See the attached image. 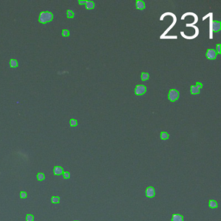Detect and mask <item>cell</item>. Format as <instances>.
<instances>
[{
    "label": "cell",
    "mask_w": 221,
    "mask_h": 221,
    "mask_svg": "<svg viewBox=\"0 0 221 221\" xmlns=\"http://www.w3.org/2000/svg\"><path fill=\"white\" fill-rule=\"evenodd\" d=\"M54 18V15H53L52 12L50 11H42L40 13L39 16V22L40 23L45 24L48 23H50V22L53 20Z\"/></svg>",
    "instance_id": "6da1fadb"
},
{
    "label": "cell",
    "mask_w": 221,
    "mask_h": 221,
    "mask_svg": "<svg viewBox=\"0 0 221 221\" xmlns=\"http://www.w3.org/2000/svg\"><path fill=\"white\" fill-rule=\"evenodd\" d=\"M168 99L171 102H175L179 99V92L176 89H170L169 95H168Z\"/></svg>",
    "instance_id": "7a4b0ae2"
},
{
    "label": "cell",
    "mask_w": 221,
    "mask_h": 221,
    "mask_svg": "<svg viewBox=\"0 0 221 221\" xmlns=\"http://www.w3.org/2000/svg\"><path fill=\"white\" fill-rule=\"evenodd\" d=\"M134 92H135L136 95L140 96V95H143L144 93H146V92H147V88H146V86H143V85H138V86H136Z\"/></svg>",
    "instance_id": "3957f363"
},
{
    "label": "cell",
    "mask_w": 221,
    "mask_h": 221,
    "mask_svg": "<svg viewBox=\"0 0 221 221\" xmlns=\"http://www.w3.org/2000/svg\"><path fill=\"white\" fill-rule=\"evenodd\" d=\"M217 52L216 50L214 49H208L207 51H206V58L209 59V60H215V59L217 58Z\"/></svg>",
    "instance_id": "277c9868"
},
{
    "label": "cell",
    "mask_w": 221,
    "mask_h": 221,
    "mask_svg": "<svg viewBox=\"0 0 221 221\" xmlns=\"http://www.w3.org/2000/svg\"><path fill=\"white\" fill-rule=\"evenodd\" d=\"M145 194L146 196H147L148 198H153L155 197V190L154 187H152V186H149V187H148L147 189H146L145 191Z\"/></svg>",
    "instance_id": "5b68a950"
},
{
    "label": "cell",
    "mask_w": 221,
    "mask_h": 221,
    "mask_svg": "<svg viewBox=\"0 0 221 221\" xmlns=\"http://www.w3.org/2000/svg\"><path fill=\"white\" fill-rule=\"evenodd\" d=\"M136 7H137V10H143L145 9L146 5L144 3V1H142V0H137L136 2Z\"/></svg>",
    "instance_id": "8992f818"
},
{
    "label": "cell",
    "mask_w": 221,
    "mask_h": 221,
    "mask_svg": "<svg viewBox=\"0 0 221 221\" xmlns=\"http://www.w3.org/2000/svg\"><path fill=\"white\" fill-rule=\"evenodd\" d=\"M63 169L60 166H56V167L54 168V174L55 175H60L63 174Z\"/></svg>",
    "instance_id": "52a82bcc"
},
{
    "label": "cell",
    "mask_w": 221,
    "mask_h": 221,
    "mask_svg": "<svg viewBox=\"0 0 221 221\" xmlns=\"http://www.w3.org/2000/svg\"><path fill=\"white\" fill-rule=\"evenodd\" d=\"M212 29L214 32H218L220 30V22L214 21L212 23Z\"/></svg>",
    "instance_id": "ba28073f"
},
{
    "label": "cell",
    "mask_w": 221,
    "mask_h": 221,
    "mask_svg": "<svg viewBox=\"0 0 221 221\" xmlns=\"http://www.w3.org/2000/svg\"><path fill=\"white\" fill-rule=\"evenodd\" d=\"M85 7H86L87 10H92L95 8V3L93 1H86Z\"/></svg>",
    "instance_id": "9c48e42d"
},
{
    "label": "cell",
    "mask_w": 221,
    "mask_h": 221,
    "mask_svg": "<svg viewBox=\"0 0 221 221\" xmlns=\"http://www.w3.org/2000/svg\"><path fill=\"white\" fill-rule=\"evenodd\" d=\"M171 221H184V220H183V217L180 215V214H174V215L172 216Z\"/></svg>",
    "instance_id": "30bf717a"
},
{
    "label": "cell",
    "mask_w": 221,
    "mask_h": 221,
    "mask_svg": "<svg viewBox=\"0 0 221 221\" xmlns=\"http://www.w3.org/2000/svg\"><path fill=\"white\" fill-rule=\"evenodd\" d=\"M190 92H191L192 95H196V94H199V93L200 92V91L195 86H192L191 87H190Z\"/></svg>",
    "instance_id": "8fae6325"
},
{
    "label": "cell",
    "mask_w": 221,
    "mask_h": 221,
    "mask_svg": "<svg viewBox=\"0 0 221 221\" xmlns=\"http://www.w3.org/2000/svg\"><path fill=\"white\" fill-rule=\"evenodd\" d=\"M160 138H161L162 140H168L169 138V133L165 132V131H162L161 134H160Z\"/></svg>",
    "instance_id": "7c38bea8"
},
{
    "label": "cell",
    "mask_w": 221,
    "mask_h": 221,
    "mask_svg": "<svg viewBox=\"0 0 221 221\" xmlns=\"http://www.w3.org/2000/svg\"><path fill=\"white\" fill-rule=\"evenodd\" d=\"M149 79V74L148 73H142L141 74V80L143 81H146Z\"/></svg>",
    "instance_id": "4fadbf2b"
},
{
    "label": "cell",
    "mask_w": 221,
    "mask_h": 221,
    "mask_svg": "<svg viewBox=\"0 0 221 221\" xmlns=\"http://www.w3.org/2000/svg\"><path fill=\"white\" fill-rule=\"evenodd\" d=\"M67 17H68V18H69V19H72V18L75 17V14H74V12L73 11H71V10H68V11H67Z\"/></svg>",
    "instance_id": "5bb4252c"
},
{
    "label": "cell",
    "mask_w": 221,
    "mask_h": 221,
    "mask_svg": "<svg viewBox=\"0 0 221 221\" xmlns=\"http://www.w3.org/2000/svg\"><path fill=\"white\" fill-rule=\"evenodd\" d=\"M209 206L211 208H217L218 207V203H217L216 200H209Z\"/></svg>",
    "instance_id": "9a60e30c"
},
{
    "label": "cell",
    "mask_w": 221,
    "mask_h": 221,
    "mask_svg": "<svg viewBox=\"0 0 221 221\" xmlns=\"http://www.w3.org/2000/svg\"><path fill=\"white\" fill-rule=\"evenodd\" d=\"M10 66H11V68H17V67H18L17 60L11 59V60H10Z\"/></svg>",
    "instance_id": "2e32d148"
},
{
    "label": "cell",
    "mask_w": 221,
    "mask_h": 221,
    "mask_svg": "<svg viewBox=\"0 0 221 221\" xmlns=\"http://www.w3.org/2000/svg\"><path fill=\"white\" fill-rule=\"evenodd\" d=\"M51 202L53 204H58L60 202V197L59 196H52Z\"/></svg>",
    "instance_id": "e0dca14e"
},
{
    "label": "cell",
    "mask_w": 221,
    "mask_h": 221,
    "mask_svg": "<svg viewBox=\"0 0 221 221\" xmlns=\"http://www.w3.org/2000/svg\"><path fill=\"white\" fill-rule=\"evenodd\" d=\"M36 178H37V180H39V181H42V180L45 179V175H44L43 173H38L37 175H36Z\"/></svg>",
    "instance_id": "ac0fdd59"
},
{
    "label": "cell",
    "mask_w": 221,
    "mask_h": 221,
    "mask_svg": "<svg viewBox=\"0 0 221 221\" xmlns=\"http://www.w3.org/2000/svg\"><path fill=\"white\" fill-rule=\"evenodd\" d=\"M69 124H70V126L74 127V126H77V125H78V122H77V120H75V119L72 118V119H70V121H69Z\"/></svg>",
    "instance_id": "d6986e66"
},
{
    "label": "cell",
    "mask_w": 221,
    "mask_h": 221,
    "mask_svg": "<svg viewBox=\"0 0 221 221\" xmlns=\"http://www.w3.org/2000/svg\"><path fill=\"white\" fill-rule=\"evenodd\" d=\"M61 35H62V36H64V37H68V36L70 35L69 30L63 29V30H62V32H61Z\"/></svg>",
    "instance_id": "ffe728a7"
},
{
    "label": "cell",
    "mask_w": 221,
    "mask_h": 221,
    "mask_svg": "<svg viewBox=\"0 0 221 221\" xmlns=\"http://www.w3.org/2000/svg\"><path fill=\"white\" fill-rule=\"evenodd\" d=\"M62 175H63L64 179H66V180L67 179H69V178H70V173L68 171H64Z\"/></svg>",
    "instance_id": "44dd1931"
},
{
    "label": "cell",
    "mask_w": 221,
    "mask_h": 221,
    "mask_svg": "<svg viewBox=\"0 0 221 221\" xmlns=\"http://www.w3.org/2000/svg\"><path fill=\"white\" fill-rule=\"evenodd\" d=\"M26 221H34V216L32 214H27L26 215Z\"/></svg>",
    "instance_id": "7402d4cb"
},
{
    "label": "cell",
    "mask_w": 221,
    "mask_h": 221,
    "mask_svg": "<svg viewBox=\"0 0 221 221\" xmlns=\"http://www.w3.org/2000/svg\"><path fill=\"white\" fill-rule=\"evenodd\" d=\"M195 86L199 89V90L200 91V90H201V89H202V87H203V85H202V83H201V82H196Z\"/></svg>",
    "instance_id": "603a6c76"
},
{
    "label": "cell",
    "mask_w": 221,
    "mask_h": 221,
    "mask_svg": "<svg viewBox=\"0 0 221 221\" xmlns=\"http://www.w3.org/2000/svg\"><path fill=\"white\" fill-rule=\"evenodd\" d=\"M26 197H27V193L24 192V191H22L21 193H20V198H21V199H25Z\"/></svg>",
    "instance_id": "cb8c5ba5"
},
{
    "label": "cell",
    "mask_w": 221,
    "mask_h": 221,
    "mask_svg": "<svg viewBox=\"0 0 221 221\" xmlns=\"http://www.w3.org/2000/svg\"><path fill=\"white\" fill-rule=\"evenodd\" d=\"M86 1H80V0H79L78 1V4L80 5H86Z\"/></svg>",
    "instance_id": "d4e9b609"
},
{
    "label": "cell",
    "mask_w": 221,
    "mask_h": 221,
    "mask_svg": "<svg viewBox=\"0 0 221 221\" xmlns=\"http://www.w3.org/2000/svg\"><path fill=\"white\" fill-rule=\"evenodd\" d=\"M217 51H218L217 54H220V44H218V45H217Z\"/></svg>",
    "instance_id": "484cf974"
},
{
    "label": "cell",
    "mask_w": 221,
    "mask_h": 221,
    "mask_svg": "<svg viewBox=\"0 0 221 221\" xmlns=\"http://www.w3.org/2000/svg\"><path fill=\"white\" fill-rule=\"evenodd\" d=\"M74 221H78V220H74Z\"/></svg>",
    "instance_id": "4316f807"
}]
</instances>
